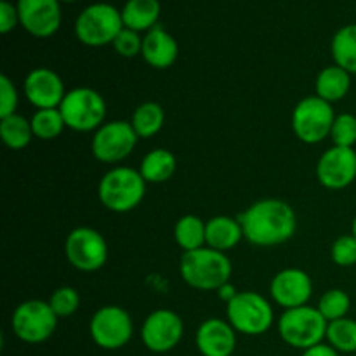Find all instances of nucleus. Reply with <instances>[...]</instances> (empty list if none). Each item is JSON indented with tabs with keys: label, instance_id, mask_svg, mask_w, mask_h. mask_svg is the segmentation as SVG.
Here are the masks:
<instances>
[{
	"label": "nucleus",
	"instance_id": "1",
	"mask_svg": "<svg viewBox=\"0 0 356 356\" xmlns=\"http://www.w3.org/2000/svg\"><path fill=\"white\" fill-rule=\"evenodd\" d=\"M243 240L256 247H277L289 242L298 229L296 212L287 202L263 198L238 216Z\"/></svg>",
	"mask_w": 356,
	"mask_h": 356
},
{
	"label": "nucleus",
	"instance_id": "2",
	"mask_svg": "<svg viewBox=\"0 0 356 356\" xmlns=\"http://www.w3.org/2000/svg\"><path fill=\"white\" fill-rule=\"evenodd\" d=\"M179 271L186 285L195 291L218 292V289L228 284L232 278L233 266L226 252L202 247L191 252H183Z\"/></svg>",
	"mask_w": 356,
	"mask_h": 356
},
{
	"label": "nucleus",
	"instance_id": "3",
	"mask_svg": "<svg viewBox=\"0 0 356 356\" xmlns=\"http://www.w3.org/2000/svg\"><path fill=\"white\" fill-rule=\"evenodd\" d=\"M146 184L139 169L118 165L101 177L97 197L108 211L125 214L139 207L146 195Z\"/></svg>",
	"mask_w": 356,
	"mask_h": 356
},
{
	"label": "nucleus",
	"instance_id": "4",
	"mask_svg": "<svg viewBox=\"0 0 356 356\" xmlns=\"http://www.w3.org/2000/svg\"><path fill=\"white\" fill-rule=\"evenodd\" d=\"M327 325L329 322L318 308L306 305L282 313L278 318V334L285 344L305 351L325 341Z\"/></svg>",
	"mask_w": 356,
	"mask_h": 356
},
{
	"label": "nucleus",
	"instance_id": "5",
	"mask_svg": "<svg viewBox=\"0 0 356 356\" xmlns=\"http://www.w3.org/2000/svg\"><path fill=\"white\" fill-rule=\"evenodd\" d=\"M122 30V13L106 2L90 3L75 19L76 38L87 47H104L113 44Z\"/></svg>",
	"mask_w": 356,
	"mask_h": 356
},
{
	"label": "nucleus",
	"instance_id": "6",
	"mask_svg": "<svg viewBox=\"0 0 356 356\" xmlns=\"http://www.w3.org/2000/svg\"><path fill=\"white\" fill-rule=\"evenodd\" d=\"M226 318L238 334L256 337L271 329L275 312L270 301L259 292L242 291L226 305Z\"/></svg>",
	"mask_w": 356,
	"mask_h": 356
},
{
	"label": "nucleus",
	"instance_id": "7",
	"mask_svg": "<svg viewBox=\"0 0 356 356\" xmlns=\"http://www.w3.org/2000/svg\"><path fill=\"white\" fill-rule=\"evenodd\" d=\"M66 127L75 132H96L106 118V101L90 87L68 90L59 104Z\"/></svg>",
	"mask_w": 356,
	"mask_h": 356
},
{
	"label": "nucleus",
	"instance_id": "8",
	"mask_svg": "<svg viewBox=\"0 0 356 356\" xmlns=\"http://www.w3.org/2000/svg\"><path fill=\"white\" fill-rule=\"evenodd\" d=\"M58 315L49 301L28 299L16 306L10 318L14 336L26 344H40L51 339L58 329Z\"/></svg>",
	"mask_w": 356,
	"mask_h": 356
},
{
	"label": "nucleus",
	"instance_id": "9",
	"mask_svg": "<svg viewBox=\"0 0 356 356\" xmlns=\"http://www.w3.org/2000/svg\"><path fill=\"white\" fill-rule=\"evenodd\" d=\"M332 104L325 99L315 96H306L296 104L292 111V131L296 138L306 145H318L330 136L334 120Z\"/></svg>",
	"mask_w": 356,
	"mask_h": 356
},
{
	"label": "nucleus",
	"instance_id": "10",
	"mask_svg": "<svg viewBox=\"0 0 356 356\" xmlns=\"http://www.w3.org/2000/svg\"><path fill=\"white\" fill-rule=\"evenodd\" d=\"M106 238L97 229L80 226L72 229L65 240L66 261L82 273H94L108 261Z\"/></svg>",
	"mask_w": 356,
	"mask_h": 356
},
{
	"label": "nucleus",
	"instance_id": "11",
	"mask_svg": "<svg viewBox=\"0 0 356 356\" xmlns=\"http://www.w3.org/2000/svg\"><path fill=\"white\" fill-rule=\"evenodd\" d=\"M89 334L94 344L108 351L127 346L134 334V322L129 312L115 305L97 309L89 322Z\"/></svg>",
	"mask_w": 356,
	"mask_h": 356
},
{
	"label": "nucleus",
	"instance_id": "12",
	"mask_svg": "<svg viewBox=\"0 0 356 356\" xmlns=\"http://www.w3.org/2000/svg\"><path fill=\"white\" fill-rule=\"evenodd\" d=\"M139 138L131 122L110 120L104 122L92 134L90 152L94 159L103 163H120L134 152Z\"/></svg>",
	"mask_w": 356,
	"mask_h": 356
},
{
	"label": "nucleus",
	"instance_id": "13",
	"mask_svg": "<svg viewBox=\"0 0 356 356\" xmlns=\"http://www.w3.org/2000/svg\"><path fill=\"white\" fill-rule=\"evenodd\" d=\"M184 336L183 318L172 309H155L145 318L141 341L152 353H169Z\"/></svg>",
	"mask_w": 356,
	"mask_h": 356
},
{
	"label": "nucleus",
	"instance_id": "14",
	"mask_svg": "<svg viewBox=\"0 0 356 356\" xmlns=\"http://www.w3.org/2000/svg\"><path fill=\"white\" fill-rule=\"evenodd\" d=\"M316 179L327 190H344L356 179L355 148L332 146L325 149L316 163Z\"/></svg>",
	"mask_w": 356,
	"mask_h": 356
},
{
	"label": "nucleus",
	"instance_id": "15",
	"mask_svg": "<svg viewBox=\"0 0 356 356\" xmlns=\"http://www.w3.org/2000/svg\"><path fill=\"white\" fill-rule=\"evenodd\" d=\"M59 0H17L19 24L24 31L37 38H49L61 26Z\"/></svg>",
	"mask_w": 356,
	"mask_h": 356
},
{
	"label": "nucleus",
	"instance_id": "16",
	"mask_svg": "<svg viewBox=\"0 0 356 356\" xmlns=\"http://www.w3.org/2000/svg\"><path fill=\"white\" fill-rule=\"evenodd\" d=\"M270 294L284 309L306 306L313 296L312 277L301 268H285L271 278Z\"/></svg>",
	"mask_w": 356,
	"mask_h": 356
},
{
	"label": "nucleus",
	"instance_id": "17",
	"mask_svg": "<svg viewBox=\"0 0 356 356\" xmlns=\"http://www.w3.org/2000/svg\"><path fill=\"white\" fill-rule=\"evenodd\" d=\"M23 90L26 99L37 110L59 108L66 92H68L65 89V82H63L61 76L54 70L44 68V66L33 68L28 73L23 82Z\"/></svg>",
	"mask_w": 356,
	"mask_h": 356
},
{
	"label": "nucleus",
	"instance_id": "18",
	"mask_svg": "<svg viewBox=\"0 0 356 356\" xmlns=\"http://www.w3.org/2000/svg\"><path fill=\"white\" fill-rule=\"evenodd\" d=\"M236 334L228 320L214 316L200 323L195 343L202 356H232L236 350Z\"/></svg>",
	"mask_w": 356,
	"mask_h": 356
},
{
	"label": "nucleus",
	"instance_id": "19",
	"mask_svg": "<svg viewBox=\"0 0 356 356\" xmlns=\"http://www.w3.org/2000/svg\"><path fill=\"white\" fill-rule=\"evenodd\" d=\"M143 59L155 70H167L177 61L179 45L177 40L160 24L146 31L143 37Z\"/></svg>",
	"mask_w": 356,
	"mask_h": 356
},
{
	"label": "nucleus",
	"instance_id": "20",
	"mask_svg": "<svg viewBox=\"0 0 356 356\" xmlns=\"http://www.w3.org/2000/svg\"><path fill=\"white\" fill-rule=\"evenodd\" d=\"M243 240V229L238 218H229V216H216L207 221L205 228V243L211 249L219 252H228L235 249Z\"/></svg>",
	"mask_w": 356,
	"mask_h": 356
},
{
	"label": "nucleus",
	"instance_id": "21",
	"mask_svg": "<svg viewBox=\"0 0 356 356\" xmlns=\"http://www.w3.org/2000/svg\"><path fill=\"white\" fill-rule=\"evenodd\" d=\"M120 13L124 26L141 33L156 26L162 7L159 0H127Z\"/></svg>",
	"mask_w": 356,
	"mask_h": 356
},
{
	"label": "nucleus",
	"instance_id": "22",
	"mask_svg": "<svg viewBox=\"0 0 356 356\" xmlns=\"http://www.w3.org/2000/svg\"><path fill=\"white\" fill-rule=\"evenodd\" d=\"M351 89V73L337 65L325 66L318 73L315 82V94L327 103H337L344 99Z\"/></svg>",
	"mask_w": 356,
	"mask_h": 356
},
{
	"label": "nucleus",
	"instance_id": "23",
	"mask_svg": "<svg viewBox=\"0 0 356 356\" xmlns=\"http://www.w3.org/2000/svg\"><path fill=\"white\" fill-rule=\"evenodd\" d=\"M177 167V160L172 152L165 148H155L146 153L139 165V172L145 177L146 183L162 184L167 183L174 176Z\"/></svg>",
	"mask_w": 356,
	"mask_h": 356
},
{
	"label": "nucleus",
	"instance_id": "24",
	"mask_svg": "<svg viewBox=\"0 0 356 356\" xmlns=\"http://www.w3.org/2000/svg\"><path fill=\"white\" fill-rule=\"evenodd\" d=\"M205 228H207V221L195 214H186L177 219L176 226H174V240H176L177 247L183 249V252H191V250L207 247Z\"/></svg>",
	"mask_w": 356,
	"mask_h": 356
},
{
	"label": "nucleus",
	"instance_id": "25",
	"mask_svg": "<svg viewBox=\"0 0 356 356\" xmlns=\"http://www.w3.org/2000/svg\"><path fill=\"white\" fill-rule=\"evenodd\" d=\"M165 124V111L155 101L139 104L131 118V125L139 139H149L162 131Z\"/></svg>",
	"mask_w": 356,
	"mask_h": 356
},
{
	"label": "nucleus",
	"instance_id": "26",
	"mask_svg": "<svg viewBox=\"0 0 356 356\" xmlns=\"http://www.w3.org/2000/svg\"><path fill=\"white\" fill-rule=\"evenodd\" d=\"M334 65L356 75V23L346 24L336 31L330 44Z\"/></svg>",
	"mask_w": 356,
	"mask_h": 356
},
{
	"label": "nucleus",
	"instance_id": "27",
	"mask_svg": "<svg viewBox=\"0 0 356 356\" xmlns=\"http://www.w3.org/2000/svg\"><path fill=\"white\" fill-rule=\"evenodd\" d=\"M0 138H2L3 145L14 152L26 148L31 139L35 138L31 122L19 113L0 118Z\"/></svg>",
	"mask_w": 356,
	"mask_h": 356
},
{
	"label": "nucleus",
	"instance_id": "28",
	"mask_svg": "<svg viewBox=\"0 0 356 356\" xmlns=\"http://www.w3.org/2000/svg\"><path fill=\"white\" fill-rule=\"evenodd\" d=\"M31 129L35 138L42 141H52L59 138L66 129L65 118H63L59 108H47V110H37L30 118Z\"/></svg>",
	"mask_w": 356,
	"mask_h": 356
},
{
	"label": "nucleus",
	"instance_id": "29",
	"mask_svg": "<svg viewBox=\"0 0 356 356\" xmlns=\"http://www.w3.org/2000/svg\"><path fill=\"white\" fill-rule=\"evenodd\" d=\"M325 341L339 353H356V320L346 316L329 322Z\"/></svg>",
	"mask_w": 356,
	"mask_h": 356
},
{
	"label": "nucleus",
	"instance_id": "30",
	"mask_svg": "<svg viewBox=\"0 0 356 356\" xmlns=\"http://www.w3.org/2000/svg\"><path fill=\"white\" fill-rule=\"evenodd\" d=\"M318 312L322 313L327 322L346 318L351 309V298L343 289H330L320 298Z\"/></svg>",
	"mask_w": 356,
	"mask_h": 356
},
{
	"label": "nucleus",
	"instance_id": "31",
	"mask_svg": "<svg viewBox=\"0 0 356 356\" xmlns=\"http://www.w3.org/2000/svg\"><path fill=\"white\" fill-rule=\"evenodd\" d=\"M49 305L58 318H68L75 315L76 309L80 308V294L73 287H59L52 292Z\"/></svg>",
	"mask_w": 356,
	"mask_h": 356
},
{
	"label": "nucleus",
	"instance_id": "32",
	"mask_svg": "<svg viewBox=\"0 0 356 356\" xmlns=\"http://www.w3.org/2000/svg\"><path fill=\"white\" fill-rule=\"evenodd\" d=\"M330 139L334 146H343V148H355L356 145V117L351 113L337 115L330 129Z\"/></svg>",
	"mask_w": 356,
	"mask_h": 356
},
{
	"label": "nucleus",
	"instance_id": "33",
	"mask_svg": "<svg viewBox=\"0 0 356 356\" xmlns=\"http://www.w3.org/2000/svg\"><path fill=\"white\" fill-rule=\"evenodd\" d=\"M330 257L334 264L341 268H351L356 264V238L353 235H341L330 247Z\"/></svg>",
	"mask_w": 356,
	"mask_h": 356
},
{
	"label": "nucleus",
	"instance_id": "34",
	"mask_svg": "<svg viewBox=\"0 0 356 356\" xmlns=\"http://www.w3.org/2000/svg\"><path fill=\"white\" fill-rule=\"evenodd\" d=\"M113 49L117 51L118 56L122 58H136L138 54H141L143 51V37L134 30H129L124 26V30L117 35V38L113 40Z\"/></svg>",
	"mask_w": 356,
	"mask_h": 356
},
{
	"label": "nucleus",
	"instance_id": "35",
	"mask_svg": "<svg viewBox=\"0 0 356 356\" xmlns=\"http://www.w3.org/2000/svg\"><path fill=\"white\" fill-rule=\"evenodd\" d=\"M19 103L17 89L7 75H0V118L14 115Z\"/></svg>",
	"mask_w": 356,
	"mask_h": 356
},
{
	"label": "nucleus",
	"instance_id": "36",
	"mask_svg": "<svg viewBox=\"0 0 356 356\" xmlns=\"http://www.w3.org/2000/svg\"><path fill=\"white\" fill-rule=\"evenodd\" d=\"M19 24V14L17 7L9 0H0V31L7 35Z\"/></svg>",
	"mask_w": 356,
	"mask_h": 356
},
{
	"label": "nucleus",
	"instance_id": "37",
	"mask_svg": "<svg viewBox=\"0 0 356 356\" xmlns=\"http://www.w3.org/2000/svg\"><path fill=\"white\" fill-rule=\"evenodd\" d=\"M302 356H339V351L334 350L329 343H320L302 351Z\"/></svg>",
	"mask_w": 356,
	"mask_h": 356
},
{
	"label": "nucleus",
	"instance_id": "38",
	"mask_svg": "<svg viewBox=\"0 0 356 356\" xmlns=\"http://www.w3.org/2000/svg\"><path fill=\"white\" fill-rule=\"evenodd\" d=\"M216 294H218V298L221 299V301H225L226 305H228L229 301H233V299L236 298V294H238V291H236L235 285H232V284H229V282H228V284L222 285L221 289H218V292H216Z\"/></svg>",
	"mask_w": 356,
	"mask_h": 356
},
{
	"label": "nucleus",
	"instance_id": "39",
	"mask_svg": "<svg viewBox=\"0 0 356 356\" xmlns=\"http://www.w3.org/2000/svg\"><path fill=\"white\" fill-rule=\"evenodd\" d=\"M351 235H353L355 238H356V216H355V219H353V225H351Z\"/></svg>",
	"mask_w": 356,
	"mask_h": 356
},
{
	"label": "nucleus",
	"instance_id": "40",
	"mask_svg": "<svg viewBox=\"0 0 356 356\" xmlns=\"http://www.w3.org/2000/svg\"><path fill=\"white\" fill-rule=\"evenodd\" d=\"M59 2H68L70 3V2H76V0H59Z\"/></svg>",
	"mask_w": 356,
	"mask_h": 356
}]
</instances>
